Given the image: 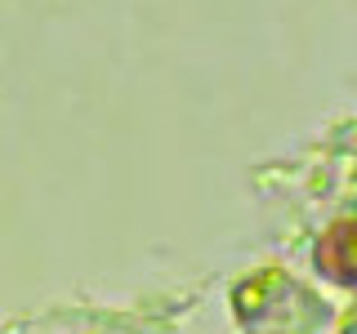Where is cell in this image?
<instances>
[{
  "label": "cell",
  "instance_id": "obj_1",
  "mask_svg": "<svg viewBox=\"0 0 357 334\" xmlns=\"http://www.w3.org/2000/svg\"><path fill=\"white\" fill-rule=\"evenodd\" d=\"M317 272L335 285H357V218H340L317 237L312 250Z\"/></svg>",
  "mask_w": 357,
  "mask_h": 334
}]
</instances>
